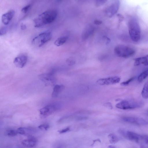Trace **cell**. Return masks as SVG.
I'll return each instance as SVG.
<instances>
[{"label":"cell","mask_w":148,"mask_h":148,"mask_svg":"<svg viewBox=\"0 0 148 148\" xmlns=\"http://www.w3.org/2000/svg\"><path fill=\"white\" fill-rule=\"evenodd\" d=\"M57 12L54 10H46L39 15L34 20L35 27H39L50 24L56 19Z\"/></svg>","instance_id":"6da1fadb"},{"label":"cell","mask_w":148,"mask_h":148,"mask_svg":"<svg viewBox=\"0 0 148 148\" xmlns=\"http://www.w3.org/2000/svg\"><path fill=\"white\" fill-rule=\"evenodd\" d=\"M129 34L131 40L134 42L139 41L141 38V29L137 19L132 17L128 22Z\"/></svg>","instance_id":"7a4b0ae2"},{"label":"cell","mask_w":148,"mask_h":148,"mask_svg":"<svg viewBox=\"0 0 148 148\" xmlns=\"http://www.w3.org/2000/svg\"><path fill=\"white\" fill-rule=\"evenodd\" d=\"M114 52L119 57L127 58L133 56L135 53L136 50L134 48L123 45H119L114 48Z\"/></svg>","instance_id":"3957f363"},{"label":"cell","mask_w":148,"mask_h":148,"mask_svg":"<svg viewBox=\"0 0 148 148\" xmlns=\"http://www.w3.org/2000/svg\"><path fill=\"white\" fill-rule=\"evenodd\" d=\"M52 36L51 32L49 31H45L34 37L32 40V43L39 47H41L50 40Z\"/></svg>","instance_id":"277c9868"},{"label":"cell","mask_w":148,"mask_h":148,"mask_svg":"<svg viewBox=\"0 0 148 148\" xmlns=\"http://www.w3.org/2000/svg\"><path fill=\"white\" fill-rule=\"evenodd\" d=\"M143 105L141 101L133 100H124L117 103L116 107L118 108L123 110L133 109L140 107Z\"/></svg>","instance_id":"5b68a950"},{"label":"cell","mask_w":148,"mask_h":148,"mask_svg":"<svg viewBox=\"0 0 148 148\" xmlns=\"http://www.w3.org/2000/svg\"><path fill=\"white\" fill-rule=\"evenodd\" d=\"M122 119L125 122L133 124L140 125H148V121L141 118L125 116L123 117Z\"/></svg>","instance_id":"8992f818"},{"label":"cell","mask_w":148,"mask_h":148,"mask_svg":"<svg viewBox=\"0 0 148 148\" xmlns=\"http://www.w3.org/2000/svg\"><path fill=\"white\" fill-rule=\"evenodd\" d=\"M60 107L59 104H52L46 106L40 110V113L42 116H46L50 115Z\"/></svg>","instance_id":"52a82bcc"},{"label":"cell","mask_w":148,"mask_h":148,"mask_svg":"<svg viewBox=\"0 0 148 148\" xmlns=\"http://www.w3.org/2000/svg\"><path fill=\"white\" fill-rule=\"evenodd\" d=\"M119 132L126 139L137 143L140 134L132 131L120 130Z\"/></svg>","instance_id":"ba28073f"},{"label":"cell","mask_w":148,"mask_h":148,"mask_svg":"<svg viewBox=\"0 0 148 148\" xmlns=\"http://www.w3.org/2000/svg\"><path fill=\"white\" fill-rule=\"evenodd\" d=\"M121 78L118 76L102 78L98 80L97 83L100 85L112 84L119 83Z\"/></svg>","instance_id":"9c48e42d"},{"label":"cell","mask_w":148,"mask_h":148,"mask_svg":"<svg viewBox=\"0 0 148 148\" xmlns=\"http://www.w3.org/2000/svg\"><path fill=\"white\" fill-rule=\"evenodd\" d=\"M27 61V56L24 54H21L14 58L13 62L16 67L22 68L25 65Z\"/></svg>","instance_id":"30bf717a"},{"label":"cell","mask_w":148,"mask_h":148,"mask_svg":"<svg viewBox=\"0 0 148 148\" xmlns=\"http://www.w3.org/2000/svg\"><path fill=\"white\" fill-rule=\"evenodd\" d=\"M15 11L14 10H10L3 14L1 17L2 23L5 25L9 24L14 16Z\"/></svg>","instance_id":"8fae6325"},{"label":"cell","mask_w":148,"mask_h":148,"mask_svg":"<svg viewBox=\"0 0 148 148\" xmlns=\"http://www.w3.org/2000/svg\"><path fill=\"white\" fill-rule=\"evenodd\" d=\"M40 79L46 84H51L54 82L55 79L50 73H45L39 75Z\"/></svg>","instance_id":"7c38bea8"},{"label":"cell","mask_w":148,"mask_h":148,"mask_svg":"<svg viewBox=\"0 0 148 148\" xmlns=\"http://www.w3.org/2000/svg\"><path fill=\"white\" fill-rule=\"evenodd\" d=\"M37 140L34 137H31L23 140L21 144L24 147L27 148H32L37 144Z\"/></svg>","instance_id":"4fadbf2b"},{"label":"cell","mask_w":148,"mask_h":148,"mask_svg":"<svg viewBox=\"0 0 148 148\" xmlns=\"http://www.w3.org/2000/svg\"><path fill=\"white\" fill-rule=\"evenodd\" d=\"M119 3L118 1H116L113 3L107 9V12L109 16H112L116 13L118 10Z\"/></svg>","instance_id":"5bb4252c"},{"label":"cell","mask_w":148,"mask_h":148,"mask_svg":"<svg viewBox=\"0 0 148 148\" xmlns=\"http://www.w3.org/2000/svg\"><path fill=\"white\" fill-rule=\"evenodd\" d=\"M137 143L140 148H148V135H140Z\"/></svg>","instance_id":"9a60e30c"},{"label":"cell","mask_w":148,"mask_h":148,"mask_svg":"<svg viewBox=\"0 0 148 148\" xmlns=\"http://www.w3.org/2000/svg\"><path fill=\"white\" fill-rule=\"evenodd\" d=\"M141 64L145 66H148V55L134 59V65L138 66Z\"/></svg>","instance_id":"2e32d148"},{"label":"cell","mask_w":148,"mask_h":148,"mask_svg":"<svg viewBox=\"0 0 148 148\" xmlns=\"http://www.w3.org/2000/svg\"><path fill=\"white\" fill-rule=\"evenodd\" d=\"M91 26H87L84 30L82 34V38L83 39L85 40L93 32L94 28Z\"/></svg>","instance_id":"e0dca14e"},{"label":"cell","mask_w":148,"mask_h":148,"mask_svg":"<svg viewBox=\"0 0 148 148\" xmlns=\"http://www.w3.org/2000/svg\"><path fill=\"white\" fill-rule=\"evenodd\" d=\"M64 86L62 85H56L54 86L52 93V96L56 97L64 89Z\"/></svg>","instance_id":"ac0fdd59"},{"label":"cell","mask_w":148,"mask_h":148,"mask_svg":"<svg viewBox=\"0 0 148 148\" xmlns=\"http://www.w3.org/2000/svg\"><path fill=\"white\" fill-rule=\"evenodd\" d=\"M68 37L66 36H61L58 38L54 42V44L57 46H61L67 41Z\"/></svg>","instance_id":"d6986e66"},{"label":"cell","mask_w":148,"mask_h":148,"mask_svg":"<svg viewBox=\"0 0 148 148\" xmlns=\"http://www.w3.org/2000/svg\"><path fill=\"white\" fill-rule=\"evenodd\" d=\"M18 134L21 135H27L31 132L32 130L25 127H20L17 130Z\"/></svg>","instance_id":"ffe728a7"},{"label":"cell","mask_w":148,"mask_h":148,"mask_svg":"<svg viewBox=\"0 0 148 148\" xmlns=\"http://www.w3.org/2000/svg\"><path fill=\"white\" fill-rule=\"evenodd\" d=\"M148 77V67L146 68L139 75L138 80V82H140Z\"/></svg>","instance_id":"44dd1931"},{"label":"cell","mask_w":148,"mask_h":148,"mask_svg":"<svg viewBox=\"0 0 148 148\" xmlns=\"http://www.w3.org/2000/svg\"><path fill=\"white\" fill-rule=\"evenodd\" d=\"M108 138L110 143L111 144L116 143L119 140V139L118 136L113 133L109 134L108 136Z\"/></svg>","instance_id":"7402d4cb"},{"label":"cell","mask_w":148,"mask_h":148,"mask_svg":"<svg viewBox=\"0 0 148 148\" xmlns=\"http://www.w3.org/2000/svg\"><path fill=\"white\" fill-rule=\"evenodd\" d=\"M142 97L144 99L148 98V81L144 85L141 92Z\"/></svg>","instance_id":"603a6c76"},{"label":"cell","mask_w":148,"mask_h":148,"mask_svg":"<svg viewBox=\"0 0 148 148\" xmlns=\"http://www.w3.org/2000/svg\"><path fill=\"white\" fill-rule=\"evenodd\" d=\"M17 130L10 129L7 131V135L9 136L13 137L16 136L18 134Z\"/></svg>","instance_id":"cb8c5ba5"},{"label":"cell","mask_w":148,"mask_h":148,"mask_svg":"<svg viewBox=\"0 0 148 148\" xmlns=\"http://www.w3.org/2000/svg\"><path fill=\"white\" fill-rule=\"evenodd\" d=\"M32 4H29L23 7L21 9V12L24 13H26L30 9L32 6Z\"/></svg>","instance_id":"d4e9b609"},{"label":"cell","mask_w":148,"mask_h":148,"mask_svg":"<svg viewBox=\"0 0 148 148\" xmlns=\"http://www.w3.org/2000/svg\"><path fill=\"white\" fill-rule=\"evenodd\" d=\"M49 127V125L48 124H44L40 125L38 126L40 129L42 130H47Z\"/></svg>","instance_id":"484cf974"},{"label":"cell","mask_w":148,"mask_h":148,"mask_svg":"<svg viewBox=\"0 0 148 148\" xmlns=\"http://www.w3.org/2000/svg\"><path fill=\"white\" fill-rule=\"evenodd\" d=\"M135 78L134 77H132L128 79L125 81L122 82L121 83V84L122 86H125L128 85L132 81H133Z\"/></svg>","instance_id":"4316f807"},{"label":"cell","mask_w":148,"mask_h":148,"mask_svg":"<svg viewBox=\"0 0 148 148\" xmlns=\"http://www.w3.org/2000/svg\"><path fill=\"white\" fill-rule=\"evenodd\" d=\"M7 32L6 28L5 27H2L0 29V34L1 36L4 35Z\"/></svg>","instance_id":"83f0119b"},{"label":"cell","mask_w":148,"mask_h":148,"mask_svg":"<svg viewBox=\"0 0 148 148\" xmlns=\"http://www.w3.org/2000/svg\"><path fill=\"white\" fill-rule=\"evenodd\" d=\"M70 130V128L69 127H67L66 128L60 130H58V132L60 134H61L66 133L68 131H69Z\"/></svg>","instance_id":"f1b7e54d"},{"label":"cell","mask_w":148,"mask_h":148,"mask_svg":"<svg viewBox=\"0 0 148 148\" xmlns=\"http://www.w3.org/2000/svg\"><path fill=\"white\" fill-rule=\"evenodd\" d=\"M104 106L109 109H112V105L110 103H106L104 104Z\"/></svg>","instance_id":"f546056e"},{"label":"cell","mask_w":148,"mask_h":148,"mask_svg":"<svg viewBox=\"0 0 148 148\" xmlns=\"http://www.w3.org/2000/svg\"><path fill=\"white\" fill-rule=\"evenodd\" d=\"M97 2H96V5L99 6V5H101L102 4H103L105 3V1H97Z\"/></svg>","instance_id":"4dcf8cb0"},{"label":"cell","mask_w":148,"mask_h":148,"mask_svg":"<svg viewBox=\"0 0 148 148\" xmlns=\"http://www.w3.org/2000/svg\"><path fill=\"white\" fill-rule=\"evenodd\" d=\"M94 23L96 25H99L101 24L102 22L101 21L98 20H95L94 21Z\"/></svg>","instance_id":"1f68e13d"},{"label":"cell","mask_w":148,"mask_h":148,"mask_svg":"<svg viewBox=\"0 0 148 148\" xmlns=\"http://www.w3.org/2000/svg\"><path fill=\"white\" fill-rule=\"evenodd\" d=\"M21 27L22 30H23L26 28V26L25 24L22 23L21 25Z\"/></svg>","instance_id":"d6a6232c"},{"label":"cell","mask_w":148,"mask_h":148,"mask_svg":"<svg viewBox=\"0 0 148 148\" xmlns=\"http://www.w3.org/2000/svg\"><path fill=\"white\" fill-rule=\"evenodd\" d=\"M107 148H116L114 147L112 145L109 146Z\"/></svg>","instance_id":"836d02e7"},{"label":"cell","mask_w":148,"mask_h":148,"mask_svg":"<svg viewBox=\"0 0 148 148\" xmlns=\"http://www.w3.org/2000/svg\"><path fill=\"white\" fill-rule=\"evenodd\" d=\"M55 148H63L62 145H59Z\"/></svg>","instance_id":"e575fe53"}]
</instances>
